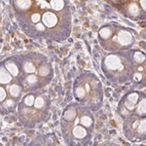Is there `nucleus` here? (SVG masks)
I'll list each match as a JSON object with an SVG mask.
<instances>
[{
    "label": "nucleus",
    "mask_w": 146,
    "mask_h": 146,
    "mask_svg": "<svg viewBox=\"0 0 146 146\" xmlns=\"http://www.w3.org/2000/svg\"><path fill=\"white\" fill-rule=\"evenodd\" d=\"M128 13H129V16H131V17H136V16H138L140 13L139 6H138L135 2L131 3L128 7Z\"/></svg>",
    "instance_id": "39448f33"
},
{
    "label": "nucleus",
    "mask_w": 146,
    "mask_h": 146,
    "mask_svg": "<svg viewBox=\"0 0 146 146\" xmlns=\"http://www.w3.org/2000/svg\"><path fill=\"white\" fill-rule=\"evenodd\" d=\"M6 98V91L2 87H0V101H3Z\"/></svg>",
    "instance_id": "393cba45"
},
{
    "label": "nucleus",
    "mask_w": 146,
    "mask_h": 146,
    "mask_svg": "<svg viewBox=\"0 0 146 146\" xmlns=\"http://www.w3.org/2000/svg\"><path fill=\"white\" fill-rule=\"evenodd\" d=\"M9 92H10L11 96H18L21 94V92H22V89H21L20 86H18V85L14 84V85H12V86L10 87V89H9Z\"/></svg>",
    "instance_id": "ddd939ff"
},
{
    "label": "nucleus",
    "mask_w": 146,
    "mask_h": 146,
    "mask_svg": "<svg viewBox=\"0 0 146 146\" xmlns=\"http://www.w3.org/2000/svg\"><path fill=\"white\" fill-rule=\"evenodd\" d=\"M36 28L38 30H40V31H43V30L45 29V25H44L43 23H37V25H36Z\"/></svg>",
    "instance_id": "a878e982"
},
{
    "label": "nucleus",
    "mask_w": 146,
    "mask_h": 146,
    "mask_svg": "<svg viewBox=\"0 0 146 146\" xmlns=\"http://www.w3.org/2000/svg\"><path fill=\"white\" fill-rule=\"evenodd\" d=\"M4 105H5V107L13 106V105H14V101H13V100H8L5 103H4Z\"/></svg>",
    "instance_id": "bb28decb"
},
{
    "label": "nucleus",
    "mask_w": 146,
    "mask_h": 146,
    "mask_svg": "<svg viewBox=\"0 0 146 146\" xmlns=\"http://www.w3.org/2000/svg\"><path fill=\"white\" fill-rule=\"evenodd\" d=\"M117 41L120 45L122 46H128L133 42V35L129 33V31H126V30H121L119 31L118 35L116 37Z\"/></svg>",
    "instance_id": "f03ea898"
},
{
    "label": "nucleus",
    "mask_w": 146,
    "mask_h": 146,
    "mask_svg": "<svg viewBox=\"0 0 146 146\" xmlns=\"http://www.w3.org/2000/svg\"><path fill=\"white\" fill-rule=\"evenodd\" d=\"M34 100H35L34 96H31V95H29V96H25V105H27V106H32V105L34 104Z\"/></svg>",
    "instance_id": "412c9836"
},
{
    "label": "nucleus",
    "mask_w": 146,
    "mask_h": 146,
    "mask_svg": "<svg viewBox=\"0 0 146 146\" xmlns=\"http://www.w3.org/2000/svg\"><path fill=\"white\" fill-rule=\"evenodd\" d=\"M50 6L53 10L60 11L64 7V1L63 0H51Z\"/></svg>",
    "instance_id": "6e6552de"
},
{
    "label": "nucleus",
    "mask_w": 146,
    "mask_h": 146,
    "mask_svg": "<svg viewBox=\"0 0 146 146\" xmlns=\"http://www.w3.org/2000/svg\"><path fill=\"white\" fill-rule=\"evenodd\" d=\"M77 116V112L74 108H69L63 114V118H64L66 121H73L74 119H76Z\"/></svg>",
    "instance_id": "0eeeda50"
},
{
    "label": "nucleus",
    "mask_w": 146,
    "mask_h": 146,
    "mask_svg": "<svg viewBox=\"0 0 146 146\" xmlns=\"http://www.w3.org/2000/svg\"><path fill=\"white\" fill-rule=\"evenodd\" d=\"M139 4L141 5V8L143 9V10H145V7H146V0H139Z\"/></svg>",
    "instance_id": "cd10ccee"
},
{
    "label": "nucleus",
    "mask_w": 146,
    "mask_h": 146,
    "mask_svg": "<svg viewBox=\"0 0 146 146\" xmlns=\"http://www.w3.org/2000/svg\"><path fill=\"white\" fill-rule=\"evenodd\" d=\"M146 120L145 118H143L142 120H140L139 122H138V125H137V131L139 133H142V135H144L145 133V131H146Z\"/></svg>",
    "instance_id": "4468645a"
},
{
    "label": "nucleus",
    "mask_w": 146,
    "mask_h": 146,
    "mask_svg": "<svg viewBox=\"0 0 146 146\" xmlns=\"http://www.w3.org/2000/svg\"><path fill=\"white\" fill-rule=\"evenodd\" d=\"M80 122H81V124L85 127H90L92 126V124H93V120L88 116H83L81 118V120H80Z\"/></svg>",
    "instance_id": "a211bd4d"
},
{
    "label": "nucleus",
    "mask_w": 146,
    "mask_h": 146,
    "mask_svg": "<svg viewBox=\"0 0 146 146\" xmlns=\"http://www.w3.org/2000/svg\"><path fill=\"white\" fill-rule=\"evenodd\" d=\"M87 135V131L81 126H75L73 129V135L76 138H84Z\"/></svg>",
    "instance_id": "423d86ee"
},
{
    "label": "nucleus",
    "mask_w": 146,
    "mask_h": 146,
    "mask_svg": "<svg viewBox=\"0 0 146 146\" xmlns=\"http://www.w3.org/2000/svg\"><path fill=\"white\" fill-rule=\"evenodd\" d=\"M5 67L12 76H18L19 69H18V66L14 62H6Z\"/></svg>",
    "instance_id": "1a4fd4ad"
},
{
    "label": "nucleus",
    "mask_w": 146,
    "mask_h": 146,
    "mask_svg": "<svg viewBox=\"0 0 146 146\" xmlns=\"http://www.w3.org/2000/svg\"><path fill=\"white\" fill-rule=\"evenodd\" d=\"M105 65L108 69L111 70H119L122 69V62L119 56L116 55H110L105 58Z\"/></svg>",
    "instance_id": "f257e3e1"
},
{
    "label": "nucleus",
    "mask_w": 146,
    "mask_h": 146,
    "mask_svg": "<svg viewBox=\"0 0 146 146\" xmlns=\"http://www.w3.org/2000/svg\"><path fill=\"white\" fill-rule=\"evenodd\" d=\"M23 69H25V72L27 73H33L35 72V66L32 62H25V65H23Z\"/></svg>",
    "instance_id": "dca6fc26"
},
{
    "label": "nucleus",
    "mask_w": 146,
    "mask_h": 146,
    "mask_svg": "<svg viewBox=\"0 0 146 146\" xmlns=\"http://www.w3.org/2000/svg\"><path fill=\"white\" fill-rule=\"evenodd\" d=\"M138 95L135 93H133V94H129V95L127 96V100H129V102L133 103V104H136L137 103V100H138Z\"/></svg>",
    "instance_id": "6ab92c4d"
},
{
    "label": "nucleus",
    "mask_w": 146,
    "mask_h": 146,
    "mask_svg": "<svg viewBox=\"0 0 146 146\" xmlns=\"http://www.w3.org/2000/svg\"><path fill=\"white\" fill-rule=\"evenodd\" d=\"M112 35V30L109 27H104L100 30V36L102 39H108L109 37H111Z\"/></svg>",
    "instance_id": "9b49d317"
},
{
    "label": "nucleus",
    "mask_w": 146,
    "mask_h": 146,
    "mask_svg": "<svg viewBox=\"0 0 146 146\" xmlns=\"http://www.w3.org/2000/svg\"><path fill=\"white\" fill-rule=\"evenodd\" d=\"M40 19H41V17H40L39 14H33V15L31 16V21H32V23H38L40 22Z\"/></svg>",
    "instance_id": "b1692460"
},
{
    "label": "nucleus",
    "mask_w": 146,
    "mask_h": 146,
    "mask_svg": "<svg viewBox=\"0 0 146 146\" xmlns=\"http://www.w3.org/2000/svg\"><path fill=\"white\" fill-rule=\"evenodd\" d=\"M86 96V90L82 87H79L78 89H76V96L78 98H82Z\"/></svg>",
    "instance_id": "4be33fe9"
},
{
    "label": "nucleus",
    "mask_w": 146,
    "mask_h": 146,
    "mask_svg": "<svg viewBox=\"0 0 146 146\" xmlns=\"http://www.w3.org/2000/svg\"><path fill=\"white\" fill-rule=\"evenodd\" d=\"M85 88H86V93H89V92H90V86H89L88 84L86 85V87H85Z\"/></svg>",
    "instance_id": "c756f323"
},
{
    "label": "nucleus",
    "mask_w": 146,
    "mask_h": 146,
    "mask_svg": "<svg viewBox=\"0 0 146 146\" xmlns=\"http://www.w3.org/2000/svg\"><path fill=\"white\" fill-rule=\"evenodd\" d=\"M133 58H135V60L136 62L141 63L145 60V56L143 55L142 53H140V52H135V56H133Z\"/></svg>",
    "instance_id": "f3484780"
},
{
    "label": "nucleus",
    "mask_w": 146,
    "mask_h": 146,
    "mask_svg": "<svg viewBox=\"0 0 146 146\" xmlns=\"http://www.w3.org/2000/svg\"><path fill=\"white\" fill-rule=\"evenodd\" d=\"M136 112H137L138 115H145V113H146L145 100H142L137 104V107H136Z\"/></svg>",
    "instance_id": "f8f14e48"
},
{
    "label": "nucleus",
    "mask_w": 146,
    "mask_h": 146,
    "mask_svg": "<svg viewBox=\"0 0 146 146\" xmlns=\"http://www.w3.org/2000/svg\"><path fill=\"white\" fill-rule=\"evenodd\" d=\"M27 80L29 84H34L37 82V77L35 75H29V76H27Z\"/></svg>",
    "instance_id": "5701e85b"
},
{
    "label": "nucleus",
    "mask_w": 146,
    "mask_h": 146,
    "mask_svg": "<svg viewBox=\"0 0 146 146\" xmlns=\"http://www.w3.org/2000/svg\"><path fill=\"white\" fill-rule=\"evenodd\" d=\"M112 1H115V2H120L121 0H112Z\"/></svg>",
    "instance_id": "7c9ffc66"
},
{
    "label": "nucleus",
    "mask_w": 146,
    "mask_h": 146,
    "mask_svg": "<svg viewBox=\"0 0 146 146\" xmlns=\"http://www.w3.org/2000/svg\"><path fill=\"white\" fill-rule=\"evenodd\" d=\"M42 22L43 25L47 27H55L58 23V18L53 12H46L42 17Z\"/></svg>",
    "instance_id": "7ed1b4c3"
},
{
    "label": "nucleus",
    "mask_w": 146,
    "mask_h": 146,
    "mask_svg": "<svg viewBox=\"0 0 146 146\" xmlns=\"http://www.w3.org/2000/svg\"><path fill=\"white\" fill-rule=\"evenodd\" d=\"M12 80V75L4 67H0V84H8Z\"/></svg>",
    "instance_id": "20e7f679"
},
{
    "label": "nucleus",
    "mask_w": 146,
    "mask_h": 146,
    "mask_svg": "<svg viewBox=\"0 0 146 146\" xmlns=\"http://www.w3.org/2000/svg\"><path fill=\"white\" fill-rule=\"evenodd\" d=\"M135 80H139V79H141V75H139V74H135Z\"/></svg>",
    "instance_id": "c85d7f7f"
},
{
    "label": "nucleus",
    "mask_w": 146,
    "mask_h": 146,
    "mask_svg": "<svg viewBox=\"0 0 146 146\" xmlns=\"http://www.w3.org/2000/svg\"><path fill=\"white\" fill-rule=\"evenodd\" d=\"M16 5H17L20 9L27 10V9H28L30 6H31V0H17Z\"/></svg>",
    "instance_id": "9d476101"
},
{
    "label": "nucleus",
    "mask_w": 146,
    "mask_h": 146,
    "mask_svg": "<svg viewBox=\"0 0 146 146\" xmlns=\"http://www.w3.org/2000/svg\"><path fill=\"white\" fill-rule=\"evenodd\" d=\"M44 104H45V101H44L43 98H41V96H38L37 98H35L34 100V105L36 108H42L44 106Z\"/></svg>",
    "instance_id": "aec40b11"
},
{
    "label": "nucleus",
    "mask_w": 146,
    "mask_h": 146,
    "mask_svg": "<svg viewBox=\"0 0 146 146\" xmlns=\"http://www.w3.org/2000/svg\"><path fill=\"white\" fill-rule=\"evenodd\" d=\"M50 72V68L47 64H44V65H41L39 68H38V74L40 76H47Z\"/></svg>",
    "instance_id": "2eb2a0df"
}]
</instances>
